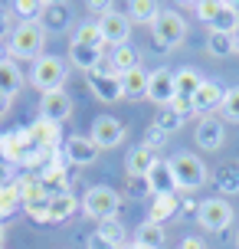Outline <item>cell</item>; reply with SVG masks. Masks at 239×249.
Wrapping results in <instances>:
<instances>
[{
  "instance_id": "cell-1",
  "label": "cell",
  "mask_w": 239,
  "mask_h": 249,
  "mask_svg": "<svg viewBox=\"0 0 239 249\" xmlns=\"http://www.w3.org/2000/svg\"><path fill=\"white\" fill-rule=\"evenodd\" d=\"M69 75V59L66 56H39L33 62V72H30V82L46 95V92H59Z\"/></svg>"
},
{
  "instance_id": "cell-2",
  "label": "cell",
  "mask_w": 239,
  "mask_h": 249,
  "mask_svg": "<svg viewBox=\"0 0 239 249\" xmlns=\"http://www.w3.org/2000/svg\"><path fill=\"white\" fill-rule=\"evenodd\" d=\"M7 46H10V56L17 59H39V53L46 46V30L39 23H20L17 30H10Z\"/></svg>"
},
{
  "instance_id": "cell-3",
  "label": "cell",
  "mask_w": 239,
  "mask_h": 249,
  "mask_svg": "<svg viewBox=\"0 0 239 249\" xmlns=\"http://www.w3.org/2000/svg\"><path fill=\"white\" fill-rule=\"evenodd\" d=\"M187 39V23H184V17L174 10H161V17L154 20V36H151V46L157 53H167L180 46Z\"/></svg>"
},
{
  "instance_id": "cell-4",
  "label": "cell",
  "mask_w": 239,
  "mask_h": 249,
  "mask_svg": "<svg viewBox=\"0 0 239 249\" xmlns=\"http://www.w3.org/2000/svg\"><path fill=\"white\" fill-rule=\"evenodd\" d=\"M171 171H174L177 190H200L206 184V167L193 151H180L171 158Z\"/></svg>"
},
{
  "instance_id": "cell-5",
  "label": "cell",
  "mask_w": 239,
  "mask_h": 249,
  "mask_svg": "<svg viewBox=\"0 0 239 249\" xmlns=\"http://www.w3.org/2000/svg\"><path fill=\"white\" fill-rule=\"evenodd\" d=\"M118 207H121V194H118L115 187H102V184L99 187H88V194L82 197V210H85V216L99 220V223L115 220Z\"/></svg>"
},
{
  "instance_id": "cell-6",
  "label": "cell",
  "mask_w": 239,
  "mask_h": 249,
  "mask_svg": "<svg viewBox=\"0 0 239 249\" xmlns=\"http://www.w3.org/2000/svg\"><path fill=\"white\" fill-rule=\"evenodd\" d=\"M197 223H200L206 233H223V230L233 223V207H229L223 197L203 200L200 210H197Z\"/></svg>"
},
{
  "instance_id": "cell-7",
  "label": "cell",
  "mask_w": 239,
  "mask_h": 249,
  "mask_svg": "<svg viewBox=\"0 0 239 249\" xmlns=\"http://www.w3.org/2000/svg\"><path fill=\"white\" fill-rule=\"evenodd\" d=\"M99 30H102L105 46H125V43H131V20L121 10H108L99 20Z\"/></svg>"
},
{
  "instance_id": "cell-8",
  "label": "cell",
  "mask_w": 239,
  "mask_h": 249,
  "mask_svg": "<svg viewBox=\"0 0 239 249\" xmlns=\"http://www.w3.org/2000/svg\"><path fill=\"white\" fill-rule=\"evenodd\" d=\"M148 99L154 105H161V108H167L177 99V82H174V72L171 69H154V72H148Z\"/></svg>"
},
{
  "instance_id": "cell-9",
  "label": "cell",
  "mask_w": 239,
  "mask_h": 249,
  "mask_svg": "<svg viewBox=\"0 0 239 249\" xmlns=\"http://www.w3.org/2000/svg\"><path fill=\"white\" fill-rule=\"evenodd\" d=\"M30 151H33V144H30V135L23 128L0 135V161L3 164H23Z\"/></svg>"
},
{
  "instance_id": "cell-10",
  "label": "cell",
  "mask_w": 239,
  "mask_h": 249,
  "mask_svg": "<svg viewBox=\"0 0 239 249\" xmlns=\"http://www.w3.org/2000/svg\"><path fill=\"white\" fill-rule=\"evenodd\" d=\"M88 79V89H92V95L99 102H105V105H112V102H121V79L115 72H102V69H95V72H85Z\"/></svg>"
},
{
  "instance_id": "cell-11",
  "label": "cell",
  "mask_w": 239,
  "mask_h": 249,
  "mask_svg": "<svg viewBox=\"0 0 239 249\" xmlns=\"http://www.w3.org/2000/svg\"><path fill=\"white\" fill-rule=\"evenodd\" d=\"M92 141L99 144V148H115V144H121L125 141V124L112 118V115H99L95 122H92Z\"/></svg>"
},
{
  "instance_id": "cell-12",
  "label": "cell",
  "mask_w": 239,
  "mask_h": 249,
  "mask_svg": "<svg viewBox=\"0 0 239 249\" xmlns=\"http://www.w3.org/2000/svg\"><path fill=\"white\" fill-rule=\"evenodd\" d=\"M69 115H72V99L66 95L63 89H59V92H46V95H43V102H39V118L63 124Z\"/></svg>"
},
{
  "instance_id": "cell-13",
  "label": "cell",
  "mask_w": 239,
  "mask_h": 249,
  "mask_svg": "<svg viewBox=\"0 0 239 249\" xmlns=\"http://www.w3.org/2000/svg\"><path fill=\"white\" fill-rule=\"evenodd\" d=\"M99 144L92 141V138H82V135H72L66 138V161L76 164V167H85V164H95L99 158Z\"/></svg>"
},
{
  "instance_id": "cell-14",
  "label": "cell",
  "mask_w": 239,
  "mask_h": 249,
  "mask_svg": "<svg viewBox=\"0 0 239 249\" xmlns=\"http://www.w3.org/2000/svg\"><path fill=\"white\" fill-rule=\"evenodd\" d=\"M193 141H197V148L203 151H220L223 148V122L213 118V115H206L197 122V131H193Z\"/></svg>"
},
{
  "instance_id": "cell-15",
  "label": "cell",
  "mask_w": 239,
  "mask_h": 249,
  "mask_svg": "<svg viewBox=\"0 0 239 249\" xmlns=\"http://www.w3.org/2000/svg\"><path fill=\"white\" fill-rule=\"evenodd\" d=\"M223 99H226V89L220 86V82H210V79H203V86L197 89V95H193V112L206 118V115L213 112V108H220V105H223Z\"/></svg>"
},
{
  "instance_id": "cell-16",
  "label": "cell",
  "mask_w": 239,
  "mask_h": 249,
  "mask_svg": "<svg viewBox=\"0 0 239 249\" xmlns=\"http://www.w3.org/2000/svg\"><path fill=\"white\" fill-rule=\"evenodd\" d=\"M26 135H30V144H33V148H43V151H56V144L63 141L59 124L46 122V118H36V122L26 128Z\"/></svg>"
},
{
  "instance_id": "cell-17",
  "label": "cell",
  "mask_w": 239,
  "mask_h": 249,
  "mask_svg": "<svg viewBox=\"0 0 239 249\" xmlns=\"http://www.w3.org/2000/svg\"><path fill=\"white\" fill-rule=\"evenodd\" d=\"M154 164H157V151H151L148 144H138L125 158V177H148Z\"/></svg>"
},
{
  "instance_id": "cell-18",
  "label": "cell",
  "mask_w": 239,
  "mask_h": 249,
  "mask_svg": "<svg viewBox=\"0 0 239 249\" xmlns=\"http://www.w3.org/2000/svg\"><path fill=\"white\" fill-rule=\"evenodd\" d=\"M66 59L72 62L76 69H85V72H95V69H102V50H95V46H85V43H69V56Z\"/></svg>"
},
{
  "instance_id": "cell-19",
  "label": "cell",
  "mask_w": 239,
  "mask_h": 249,
  "mask_svg": "<svg viewBox=\"0 0 239 249\" xmlns=\"http://www.w3.org/2000/svg\"><path fill=\"white\" fill-rule=\"evenodd\" d=\"M118 79H121V99L128 102L148 99V72L144 69H131L128 75H118Z\"/></svg>"
},
{
  "instance_id": "cell-20",
  "label": "cell",
  "mask_w": 239,
  "mask_h": 249,
  "mask_svg": "<svg viewBox=\"0 0 239 249\" xmlns=\"http://www.w3.org/2000/svg\"><path fill=\"white\" fill-rule=\"evenodd\" d=\"M108 62H112V72L115 75H128L131 69H141V56H138V50H135L131 43L115 46L112 56H108Z\"/></svg>"
},
{
  "instance_id": "cell-21",
  "label": "cell",
  "mask_w": 239,
  "mask_h": 249,
  "mask_svg": "<svg viewBox=\"0 0 239 249\" xmlns=\"http://www.w3.org/2000/svg\"><path fill=\"white\" fill-rule=\"evenodd\" d=\"M148 180H151V190L154 197L161 194H177V184H174V171H171V161H157L148 171Z\"/></svg>"
},
{
  "instance_id": "cell-22",
  "label": "cell",
  "mask_w": 239,
  "mask_h": 249,
  "mask_svg": "<svg viewBox=\"0 0 239 249\" xmlns=\"http://www.w3.org/2000/svg\"><path fill=\"white\" fill-rule=\"evenodd\" d=\"M39 26L46 33H63L66 26H69V7L66 3H46V10L39 17Z\"/></svg>"
},
{
  "instance_id": "cell-23",
  "label": "cell",
  "mask_w": 239,
  "mask_h": 249,
  "mask_svg": "<svg viewBox=\"0 0 239 249\" xmlns=\"http://www.w3.org/2000/svg\"><path fill=\"white\" fill-rule=\"evenodd\" d=\"M135 243H138L141 249H164L167 246V233H164V226L157 223H141L138 230H135Z\"/></svg>"
},
{
  "instance_id": "cell-24",
  "label": "cell",
  "mask_w": 239,
  "mask_h": 249,
  "mask_svg": "<svg viewBox=\"0 0 239 249\" xmlns=\"http://www.w3.org/2000/svg\"><path fill=\"white\" fill-rule=\"evenodd\" d=\"M236 26H239V7L223 0L216 17L210 20V33H236Z\"/></svg>"
},
{
  "instance_id": "cell-25",
  "label": "cell",
  "mask_w": 239,
  "mask_h": 249,
  "mask_svg": "<svg viewBox=\"0 0 239 249\" xmlns=\"http://www.w3.org/2000/svg\"><path fill=\"white\" fill-rule=\"evenodd\" d=\"M125 10H128L125 17L131 23H151L154 26V20L161 17V3H154V0H131Z\"/></svg>"
},
{
  "instance_id": "cell-26",
  "label": "cell",
  "mask_w": 239,
  "mask_h": 249,
  "mask_svg": "<svg viewBox=\"0 0 239 249\" xmlns=\"http://www.w3.org/2000/svg\"><path fill=\"white\" fill-rule=\"evenodd\" d=\"M174 82H177V99L193 102L197 89L203 86V75L197 69H180V72H174Z\"/></svg>"
},
{
  "instance_id": "cell-27",
  "label": "cell",
  "mask_w": 239,
  "mask_h": 249,
  "mask_svg": "<svg viewBox=\"0 0 239 249\" xmlns=\"http://www.w3.org/2000/svg\"><path fill=\"white\" fill-rule=\"evenodd\" d=\"M180 210V197L177 194H161V197H154V207H151V223L161 226L164 220H171L174 213Z\"/></svg>"
},
{
  "instance_id": "cell-28",
  "label": "cell",
  "mask_w": 239,
  "mask_h": 249,
  "mask_svg": "<svg viewBox=\"0 0 239 249\" xmlns=\"http://www.w3.org/2000/svg\"><path fill=\"white\" fill-rule=\"evenodd\" d=\"M79 210V203L72 194H63V197H50V223H66L72 213Z\"/></svg>"
},
{
  "instance_id": "cell-29",
  "label": "cell",
  "mask_w": 239,
  "mask_h": 249,
  "mask_svg": "<svg viewBox=\"0 0 239 249\" xmlns=\"http://www.w3.org/2000/svg\"><path fill=\"white\" fill-rule=\"evenodd\" d=\"M20 207H23V194H20V187H17V184L0 187V223H3L7 216H13Z\"/></svg>"
},
{
  "instance_id": "cell-30",
  "label": "cell",
  "mask_w": 239,
  "mask_h": 249,
  "mask_svg": "<svg viewBox=\"0 0 239 249\" xmlns=\"http://www.w3.org/2000/svg\"><path fill=\"white\" fill-rule=\"evenodd\" d=\"M20 89H23V79L17 72V66H13V62H0V92H3L7 99H13Z\"/></svg>"
},
{
  "instance_id": "cell-31",
  "label": "cell",
  "mask_w": 239,
  "mask_h": 249,
  "mask_svg": "<svg viewBox=\"0 0 239 249\" xmlns=\"http://www.w3.org/2000/svg\"><path fill=\"white\" fill-rule=\"evenodd\" d=\"M216 190L220 194H239V164H223L216 171Z\"/></svg>"
},
{
  "instance_id": "cell-32",
  "label": "cell",
  "mask_w": 239,
  "mask_h": 249,
  "mask_svg": "<svg viewBox=\"0 0 239 249\" xmlns=\"http://www.w3.org/2000/svg\"><path fill=\"white\" fill-rule=\"evenodd\" d=\"M206 53L210 56H216V59H226V56H233V33H210L206 36Z\"/></svg>"
},
{
  "instance_id": "cell-33",
  "label": "cell",
  "mask_w": 239,
  "mask_h": 249,
  "mask_svg": "<svg viewBox=\"0 0 239 249\" xmlns=\"http://www.w3.org/2000/svg\"><path fill=\"white\" fill-rule=\"evenodd\" d=\"M13 10H17V17H20V23H39L46 3H43V0H17Z\"/></svg>"
},
{
  "instance_id": "cell-34",
  "label": "cell",
  "mask_w": 239,
  "mask_h": 249,
  "mask_svg": "<svg viewBox=\"0 0 239 249\" xmlns=\"http://www.w3.org/2000/svg\"><path fill=\"white\" fill-rule=\"evenodd\" d=\"M95 233H99L102 239H108L112 246H118V249L125 246V236H128L125 226L118 223V220H105V223H99V230H95Z\"/></svg>"
},
{
  "instance_id": "cell-35",
  "label": "cell",
  "mask_w": 239,
  "mask_h": 249,
  "mask_svg": "<svg viewBox=\"0 0 239 249\" xmlns=\"http://www.w3.org/2000/svg\"><path fill=\"white\" fill-rule=\"evenodd\" d=\"M72 39H76V43H85V46H95V50H105V39H102L99 23H82Z\"/></svg>"
},
{
  "instance_id": "cell-36",
  "label": "cell",
  "mask_w": 239,
  "mask_h": 249,
  "mask_svg": "<svg viewBox=\"0 0 239 249\" xmlns=\"http://www.w3.org/2000/svg\"><path fill=\"white\" fill-rule=\"evenodd\" d=\"M180 124H184V115L174 112L171 105H167V108H161V115L154 118V128H161L164 135H171V131H180Z\"/></svg>"
},
{
  "instance_id": "cell-37",
  "label": "cell",
  "mask_w": 239,
  "mask_h": 249,
  "mask_svg": "<svg viewBox=\"0 0 239 249\" xmlns=\"http://www.w3.org/2000/svg\"><path fill=\"white\" fill-rule=\"evenodd\" d=\"M23 210L36 220V223H50V197H36V200H26Z\"/></svg>"
},
{
  "instance_id": "cell-38",
  "label": "cell",
  "mask_w": 239,
  "mask_h": 249,
  "mask_svg": "<svg viewBox=\"0 0 239 249\" xmlns=\"http://www.w3.org/2000/svg\"><path fill=\"white\" fill-rule=\"evenodd\" d=\"M220 108H223V118H226V122H236L239 124V89H229Z\"/></svg>"
},
{
  "instance_id": "cell-39",
  "label": "cell",
  "mask_w": 239,
  "mask_h": 249,
  "mask_svg": "<svg viewBox=\"0 0 239 249\" xmlns=\"http://www.w3.org/2000/svg\"><path fill=\"white\" fill-rule=\"evenodd\" d=\"M148 194H154L148 177H128V197L138 200V197H148Z\"/></svg>"
},
{
  "instance_id": "cell-40",
  "label": "cell",
  "mask_w": 239,
  "mask_h": 249,
  "mask_svg": "<svg viewBox=\"0 0 239 249\" xmlns=\"http://www.w3.org/2000/svg\"><path fill=\"white\" fill-rule=\"evenodd\" d=\"M220 3L223 0H203V3H193V10H197V17H200L203 23H210L216 17V10H220Z\"/></svg>"
},
{
  "instance_id": "cell-41",
  "label": "cell",
  "mask_w": 239,
  "mask_h": 249,
  "mask_svg": "<svg viewBox=\"0 0 239 249\" xmlns=\"http://www.w3.org/2000/svg\"><path fill=\"white\" fill-rule=\"evenodd\" d=\"M164 138H167V135H164L161 128H154V124H151V128L144 131V141H141V144H148L151 151H157V148H164Z\"/></svg>"
},
{
  "instance_id": "cell-42",
  "label": "cell",
  "mask_w": 239,
  "mask_h": 249,
  "mask_svg": "<svg viewBox=\"0 0 239 249\" xmlns=\"http://www.w3.org/2000/svg\"><path fill=\"white\" fill-rule=\"evenodd\" d=\"M88 249H118V246H112L108 239H102L99 233H92V236H88Z\"/></svg>"
},
{
  "instance_id": "cell-43",
  "label": "cell",
  "mask_w": 239,
  "mask_h": 249,
  "mask_svg": "<svg viewBox=\"0 0 239 249\" xmlns=\"http://www.w3.org/2000/svg\"><path fill=\"white\" fill-rule=\"evenodd\" d=\"M85 7H88V10H92V13H102V17H105V13L112 10V3H105V0H102V3H99V0H88Z\"/></svg>"
},
{
  "instance_id": "cell-44",
  "label": "cell",
  "mask_w": 239,
  "mask_h": 249,
  "mask_svg": "<svg viewBox=\"0 0 239 249\" xmlns=\"http://www.w3.org/2000/svg\"><path fill=\"white\" fill-rule=\"evenodd\" d=\"M180 249H206V243H203L200 236H187L184 243H180Z\"/></svg>"
},
{
  "instance_id": "cell-45",
  "label": "cell",
  "mask_w": 239,
  "mask_h": 249,
  "mask_svg": "<svg viewBox=\"0 0 239 249\" xmlns=\"http://www.w3.org/2000/svg\"><path fill=\"white\" fill-rule=\"evenodd\" d=\"M3 36H10V20H7V10L0 7V39Z\"/></svg>"
},
{
  "instance_id": "cell-46",
  "label": "cell",
  "mask_w": 239,
  "mask_h": 249,
  "mask_svg": "<svg viewBox=\"0 0 239 249\" xmlns=\"http://www.w3.org/2000/svg\"><path fill=\"white\" fill-rule=\"evenodd\" d=\"M7 184H10V164L0 161V187H7Z\"/></svg>"
},
{
  "instance_id": "cell-47",
  "label": "cell",
  "mask_w": 239,
  "mask_h": 249,
  "mask_svg": "<svg viewBox=\"0 0 239 249\" xmlns=\"http://www.w3.org/2000/svg\"><path fill=\"white\" fill-rule=\"evenodd\" d=\"M180 210H184V213H197V210H200V203H193V200H184V203H180Z\"/></svg>"
},
{
  "instance_id": "cell-48",
  "label": "cell",
  "mask_w": 239,
  "mask_h": 249,
  "mask_svg": "<svg viewBox=\"0 0 239 249\" xmlns=\"http://www.w3.org/2000/svg\"><path fill=\"white\" fill-rule=\"evenodd\" d=\"M7 112H10V99L0 92V115H7Z\"/></svg>"
},
{
  "instance_id": "cell-49",
  "label": "cell",
  "mask_w": 239,
  "mask_h": 249,
  "mask_svg": "<svg viewBox=\"0 0 239 249\" xmlns=\"http://www.w3.org/2000/svg\"><path fill=\"white\" fill-rule=\"evenodd\" d=\"M233 50H236V56H239V26H236V33H233Z\"/></svg>"
},
{
  "instance_id": "cell-50",
  "label": "cell",
  "mask_w": 239,
  "mask_h": 249,
  "mask_svg": "<svg viewBox=\"0 0 239 249\" xmlns=\"http://www.w3.org/2000/svg\"><path fill=\"white\" fill-rule=\"evenodd\" d=\"M3 236H7V233H3V223H0V249H3Z\"/></svg>"
},
{
  "instance_id": "cell-51",
  "label": "cell",
  "mask_w": 239,
  "mask_h": 249,
  "mask_svg": "<svg viewBox=\"0 0 239 249\" xmlns=\"http://www.w3.org/2000/svg\"><path fill=\"white\" fill-rule=\"evenodd\" d=\"M0 62H7V53H3V46H0Z\"/></svg>"
},
{
  "instance_id": "cell-52",
  "label": "cell",
  "mask_w": 239,
  "mask_h": 249,
  "mask_svg": "<svg viewBox=\"0 0 239 249\" xmlns=\"http://www.w3.org/2000/svg\"><path fill=\"white\" fill-rule=\"evenodd\" d=\"M121 249H141V246H138V243H131V246H121Z\"/></svg>"
},
{
  "instance_id": "cell-53",
  "label": "cell",
  "mask_w": 239,
  "mask_h": 249,
  "mask_svg": "<svg viewBox=\"0 0 239 249\" xmlns=\"http://www.w3.org/2000/svg\"><path fill=\"white\" fill-rule=\"evenodd\" d=\"M236 246H239V236H236Z\"/></svg>"
}]
</instances>
